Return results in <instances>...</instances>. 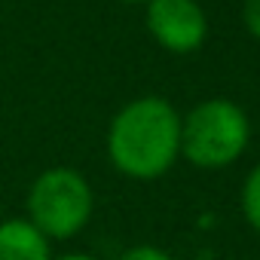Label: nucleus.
<instances>
[{
    "mask_svg": "<svg viewBox=\"0 0 260 260\" xmlns=\"http://www.w3.org/2000/svg\"><path fill=\"white\" fill-rule=\"evenodd\" d=\"M251 138L245 110L230 98H208L181 119V156L196 169L233 166Z\"/></svg>",
    "mask_w": 260,
    "mask_h": 260,
    "instance_id": "nucleus-2",
    "label": "nucleus"
},
{
    "mask_svg": "<svg viewBox=\"0 0 260 260\" xmlns=\"http://www.w3.org/2000/svg\"><path fill=\"white\" fill-rule=\"evenodd\" d=\"M107 156L132 181L162 178L181 156V113L159 95L128 101L110 119Z\"/></svg>",
    "mask_w": 260,
    "mask_h": 260,
    "instance_id": "nucleus-1",
    "label": "nucleus"
},
{
    "mask_svg": "<svg viewBox=\"0 0 260 260\" xmlns=\"http://www.w3.org/2000/svg\"><path fill=\"white\" fill-rule=\"evenodd\" d=\"M144 22L150 37L175 55L196 52L208 37V19L196 0H147Z\"/></svg>",
    "mask_w": 260,
    "mask_h": 260,
    "instance_id": "nucleus-4",
    "label": "nucleus"
},
{
    "mask_svg": "<svg viewBox=\"0 0 260 260\" xmlns=\"http://www.w3.org/2000/svg\"><path fill=\"white\" fill-rule=\"evenodd\" d=\"M119 260H175L169 251L156 248V245H135V248H128L119 254Z\"/></svg>",
    "mask_w": 260,
    "mask_h": 260,
    "instance_id": "nucleus-7",
    "label": "nucleus"
},
{
    "mask_svg": "<svg viewBox=\"0 0 260 260\" xmlns=\"http://www.w3.org/2000/svg\"><path fill=\"white\" fill-rule=\"evenodd\" d=\"M122 4H147V0H122Z\"/></svg>",
    "mask_w": 260,
    "mask_h": 260,
    "instance_id": "nucleus-10",
    "label": "nucleus"
},
{
    "mask_svg": "<svg viewBox=\"0 0 260 260\" xmlns=\"http://www.w3.org/2000/svg\"><path fill=\"white\" fill-rule=\"evenodd\" d=\"M0 260H52V242L28 220H0Z\"/></svg>",
    "mask_w": 260,
    "mask_h": 260,
    "instance_id": "nucleus-5",
    "label": "nucleus"
},
{
    "mask_svg": "<svg viewBox=\"0 0 260 260\" xmlns=\"http://www.w3.org/2000/svg\"><path fill=\"white\" fill-rule=\"evenodd\" d=\"M95 196L89 181L71 166H52L40 172L25 199V217L49 239H74L92 220Z\"/></svg>",
    "mask_w": 260,
    "mask_h": 260,
    "instance_id": "nucleus-3",
    "label": "nucleus"
},
{
    "mask_svg": "<svg viewBox=\"0 0 260 260\" xmlns=\"http://www.w3.org/2000/svg\"><path fill=\"white\" fill-rule=\"evenodd\" d=\"M242 22H245L248 34L260 40V0H245V7H242Z\"/></svg>",
    "mask_w": 260,
    "mask_h": 260,
    "instance_id": "nucleus-8",
    "label": "nucleus"
},
{
    "mask_svg": "<svg viewBox=\"0 0 260 260\" xmlns=\"http://www.w3.org/2000/svg\"><path fill=\"white\" fill-rule=\"evenodd\" d=\"M242 211H245V220L260 233V162L248 172L242 184Z\"/></svg>",
    "mask_w": 260,
    "mask_h": 260,
    "instance_id": "nucleus-6",
    "label": "nucleus"
},
{
    "mask_svg": "<svg viewBox=\"0 0 260 260\" xmlns=\"http://www.w3.org/2000/svg\"><path fill=\"white\" fill-rule=\"evenodd\" d=\"M52 260H98V257H92V254H80V251H74V254H61V257H52Z\"/></svg>",
    "mask_w": 260,
    "mask_h": 260,
    "instance_id": "nucleus-9",
    "label": "nucleus"
}]
</instances>
